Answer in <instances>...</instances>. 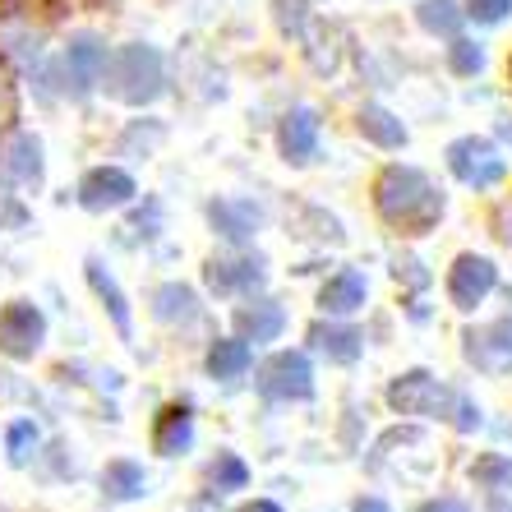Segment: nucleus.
Segmentation results:
<instances>
[{
  "label": "nucleus",
  "instance_id": "obj_17",
  "mask_svg": "<svg viewBox=\"0 0 512 512\" xmlns=\"http://www.w3.org/2000/svg\"><path fill=\"white\" fill-rule=\"evenodd\" d=\"M282 310H277L273 300H259V305H240L236 310V328L245 342H273L282 333Z\"/></svg>",
  "mask_w": 512,
  "mask_h": 512
},
{
  "label": "nucleus",
  "instance_id": "obj_22",
  "mask_svg": "<svg viewBox=\"0 0 512 512\" xmlns=\"http://www.w3.org/2000/svg\"><path fill=\"white\" fill-rule=\"evenodd\" d=\"M360 134H365L370 143H379V148H402L406 143V125L393 116V111H383V107L360 111Z\"/></svg>",
  "mask_w": 512,
  "mask_h": 512
},
{
  "label": "nucleus",
  "instance_id": "obj_24",
  "mask_svg": "<svg viewBox=\"0 0 512 512\" xmlns=\"http://www.w3.org/2000/svg\"><path fill=\"white\" fill-rule=\"evenodd\" d=\"M102 489H107L111 499H139L143 489H148V476H143L139 462H111L102 471Z\"/></svg>",
  "mask_w": 512,
  "mask_h": 512
},
{
  "label": "nucleus",
  "instance_id": "obj_16",
  "mask_svg": "<svg viewBox=\"0 0 512 512\" xmlns=\"http://www.w3.org/2000/svg\"><path fill=\"white\" fill-rule=\"evenodd\" d=\"M319 305L328 314H351L365 305V277L356 273V268H342L337 277H328V286H323Z\"/></svg>",
  "mask_w": 512,
  "mask_h": 512
},
{
  "label": "nucleus",
  "instance_id": "obj_29",
  "mask_svg": "<svg viewBox=\"0 0 512 512\" xmlns=\"http://www.w3.org/2000/svg\"><path fill=\"white\" fill-rule=\"evenodd\" d=\"M277 24H282V33H291V37L305 33V24H310L305 0H277Z\"/></svg>",
  "mask_w": 512,
  "mask_h": 512
},
{
  "label": "nucleus",
  "instance_id": "obj_13",
  "mask_svg": "<svg viewBox=\"0 0 512 512\" xmlns=\"http://www.w3.org/2000/svg\"><path fill=\"white\" fill-rule=\"evenodd\" d=\"M0 176L19 180V185H42V143L33 134H14L0 157Z\"/></svg>",
  "mask_w": 512,
  "mask_h": 512
},
{
  "label": "nucleus",
  "instance_id": "obj_28",
  "mask_svg": "<svg viewBox=\"0 0 512 512\" xmlns=\"http://www.w3.org/2000/svg\"><path fill=\"white\" fill-rule=\"evenodd\" d=\"M14 120H19V88H14V74L0 65V134H10Z\"/></svg>",
  "mask_w": 512,
  "mask_h": 512
},
{
  "label": "nucleus",
  "instance_id": "obj_25",
  "mask_svg": "<svg viewBox=\"0 0 512 512\" xmlns=\"http://www.w3.org/2000/svg\"><path fill=\"white\" fill-rule=\"evenodd\" d=\"M245 480H250V466L240 462L236 453H222V457L213 462V485H217V489H240Z\"/></svg>",
  "mask_w": 512,
  "mask_h": 512
},
{
  "label": "nucleus",
  "instance_id": "obj_4",
  "mask_svg": "<svg viewBox=\"0 0 512 512\" xmlns=\"http://www.w3.org/2000/svg\"><path fill=\"white\" fill-rule=\"evenodd\" d=\"M388 402H393V411H402V416H448V406H453L457 397H453V388L439 383L434 374L411 370L388 388Z\"/></svg>",
  "mask_w": 512,
  "mask_h": 512
},
{
  "label": "nucleus",
  "instance_id": "obj_21",
  "mask_svg": "<svg viewBox=\"0 0 512 512\" xmlns=\"http://www.w3.org/2000/svg\"><path fill=\"white\" fill-rule=\"evenodd\" d=\"M208 286H213V291H236V286L254 291V286H263V263H259V259L208 263Z\"/></svg>",
  "mask_w": 512,
  "mask_h": 512
},
{
  "label": "nucleus",
  "instance_id": "obj_10",
  "mask_svg": "<svg viewBox=\"0 0 512 512\" xmlns=\"http://www.w3.org/2000/svg\"><path fill=\"white\" fill-rule=\"evenodd\" d=\"M134 180L125 176L120 167H97L84 176V185H79V203H84L88 213H107V208H125V203L134 199Z\"/></svg>",
  "mask_w": 512,
  "mask_h": 512
},
{
  "label": "nucleus",
  "instance_id": "obj_9",
  "mask_svg": "<svg viewBox=\"0 0 512 512\" xmlns=\"http://www.w3.org/2000/svg\"><path fill=\"white\" fill-rule=\"evenodd\" d=\"M499 273H494V263L480 259V254H462L453 263V273H448V296H453L457 310H476L480 300L494 291Z\"/></svg>",
  "mask_w": 512,
  "mask_h": 512
},
{
  "label": "nucleus",
  "instance_id": "obj_6",
  "mask_svg": "<svg viewBox=\"0 0 512 512\" xmlns=\"http://www.w3.org/2000/svg\"><path fill=\"white\" fill-rule=\"evenodd\" d=\"M42 337H47V319H42L37 305L19 300V305H5V310H0V351L10 360H33Z\"/></svg>",
  "mask_w": 512,
  "mask_h": 512
},
{
  "label": "nucleus",
  "instance_id": "obj_18",
  "mask_svg": "<svg viewBox=\"0 0 512 512\" xmlns=\"http://www.w3.org/2000/svg\"><path fill=\"white\" fill-rule=\"evenodd\" d=\"M88 282H93V291L102 296V305H107L111 323H116V333H120V337H130V333H134V323H130V305H125V296H120L116 277H111L97 259H88Z\"/></svg>",
  "mask_w": 512,
  "mask_h": 512
},
{
  "label": "nucleus",
  "instance_id": "obj_3",
  "mask_svg": "<svg viewBox=\"0 0 512 512\" xmlns=\"http://www.w3.org/2000/svg\"><path fill=\"white\" fill-rule=\"evenodd\" d=\"M448 167H453V176L462 180V185H471V190H489V185H499L503 176H508V162L499 157V148L489 139H457L453 148H448Z\"/></svg>",
  "mask_w": 512,
  "mask_h": 512
},
{
  "label": "nucleus",
  "instance_id": "obj_12",
  "mask_svg": "<svg viewBox=\"0 0 512 512\" xmlns=\"http://www.w3.org/2000/svg\"><path fill=\"white\" fill-rule=\"evenodd\" d=\"M208 217H213V227L222 231L227 240H250L254 231H259V222H263V213L254 208V203H245V199H213L208 203Z\"/></svg>",
  "mask_w": 512,
  "mask_h": 512
},
{
  "label": "nucleus",
  "instance_id": "obj_14",
  "mask_svg": "<svg viewBox=\"0 0 512 512\" xmlns=\"http://www.w3.org/2000/svg\"><path fill=\"white\" fill-rule=\"evenodd\" d=\"M194 443V420H190V411L185 406H167L162 416H157V434H153V448L162 457H176V453H185Z\"/></svg>",
  "mask_w": 512,
  "mask_h": 512
},
{
  "label": "nucleus",
  "instance_id": "obj_7",
  "mask_svg": "<svg viewBox=\"0 0 512 512\" xmlns=\"http://www.w3.org/2000/svg\"><path fill=\"white\" fill-rule=\"evenodd\" d=\"M107 47H102V37L93 33H79L65 47V88H70L74 97H88L102 79H107Z\"/></svg>",
  "mask_w": 512,
  "mask_h": 512
},
{
  "label": "nucleus",
  "instance_id": "obj_20",
  "mask_svg": "<svg viewBox=\"0 0 512 512\" xmlns=\"http://www.w3.org/2000/svg\"><path fill=\"white\" fill-rule=\"evenodd\" d=\"M245 370H250V342L245 337L213 342V351H208V374L213 379H240Z\"/></svg>",
  "mask_w": 512,
  "mask_h": 512
},
{
  "label": "nucleus",
  "instance_id": "obj_31",
  "mask_svg": "<svg viewBox=\"0 0 512 512\" xmlns=\"http://www.w3.org/2000/svg\"><path fill=\"white\" fill-rule=\"evenodd\" d=\"M512 0H466V14L476 19V24H499V19H508Z\"/></svg>",
  "mask_w": 512,
  "mask_h": 512
},
{
  "label": "nucleus",
  "instance_id": "obj_32",
  "mask_svg": "<svg viewBox=\"0 0 512 512\" xmlns=\"http://www.w3.org/2000/svg\"><path fill=\"white\" fill-rule=\"evenodd\" d=\"M476 480H480V485H508V480H512V462H503V457H480V462H476Z\"/></svg>",
  "mask_w": 512,
  "mask_h": 512
},
{
  "label": "nucleus",
  "instance_id": "obj_2",
  "mask_svg": "<svg viewBox=\"0 0 512 512\" xmlns=\"http://www.w3.org/2000/svg\"><path fill=\"white\" fill-rule=\"evenodd\" d=\"M162 56L157 47H143V42H130L120 47L116 56L107 60V93L120 97L125 107H148L157 93H162Z\"/></svg>",
  "mask_w": 512,
  "mask_h": 512
},
{
  "label": "nucleus",
  "instance_id": "obj_30",
  "mask_svg": "<svg viewBox=\"0 0 512 512\" xmlns=\"http://www.w3.org/2000/svg\"><path fill=\"white\" fill-rule=\"evenodd\" d=\"M0 227H5V231H24L28 227V208L14 199L5 185H0Z\"/></svg>",
  "mask_w": 512,
  "mask_h": 512
},
{
  "label": "nucleus",
  "instance_id": "obj_38",
  "mask_svg": "<svg viewBox=\"0 0 512 512\" xmlns=\"http://www.w3.org/2000/svg\"><path fill=\"white\" fill-rule=\"evenodd\" d=\"M494 512H512V508H508V503H499V508H494Z\"/></svg>",
  "mask_w": 512,
  "mask_h": 512
},
{
  "label": "nucleus",
  "instance_id": "obj_23",
  "mask_svg": "<svg viewBox=\"0 0 512 512\" xmlns=\"http://www.w3.org/2000/svg\"><path fill=\"white\" fill-rule=\"evenodd\" d=\"M416 19L425 33H439V37H457V28H462L466 10H457L453 0H420L416 5Z\"/></svg>",
  "mask_w": 512,
  "mask_h": 512
},
{
  "label": "nucleus",
  "instance_id": "obj_35",
  "mask_svg": "<svg viewBox=\"0 0 512 512\" xmlns=\"http://www.w3.org/2000/svg\"><path fill=\"white\" fill-rule=\"evenodd\" d=\"M420 512H466V503H457V499H434V503H425Z\"/></svg>",
  "mask_w": 512,
  "mask_h": 512
},
{
  "label": "nucleus",
  "instance_id": "obj_11",
  "mask_svg": "<svg viewBox=\"0 0 512 512\" xmlns=\"http://www.w3.org/2000/svg\"><path fill=\"white\" fill-rule=\"evenodd\" d=\"M277 139H282L286 162H310L314 148H319V116H314L310 107L286 111V120H282V130H277Z\"/></svg>",
  "mask_w": 512,
  "mask_h": 512
},
{
  "label": "nucleus",
  "instance_id": "obj_15",
  "mask_svg": "<svg viewBox=\"0 0 512 512\" xmlns=\"http://www.w3.org/2000/svg\"><path fill=\"white\" fill-rule=\"evenodd\" d=\"M310 342L319 346L328 360H337V365H351V360H360V351H365V337H360L356 328H333V323H314Z\"/></svg>",
  "mask_w": 512,
  "mask_h": 512
},
{
  "label": "nucleus",
  "instance_id": "obj_27",
  "mask_svg": "<svg viewBox=\"0 0 512 512\" xmlns=\"http://www.w3.org/2000/svg\"><path fill=\"white\" fill-rule=\"evenodd\" d=\"M448 65H453V74H480L485 51H480L476 42H462V37H457L453 47H448Z\"/></svg>",
  "mask_w": 512,
  "mask_h": 512
},
{
  "label": "nucleus",
  "instance_id": "obj_5",
  "mask_svg": "<svg viewBox=\"0 0 512 512\" xmlns=\"http://www.w3.org/2000/svg\"><path fill=\"white\" fill-rule=\"evenodd\" d=\"M259 393L273 402H305L314 397V370L300 351H277L259 370Z\"/></svg>",
  "mask_w": 512,
  "mask_h": 512
},
{
  "label": "nucleus",
  "instance_id": "obj_36",
  "mask_svg": "<svg viewBox=\"0 0 512 512\" xmlns=\"http://www.w3.org/2000/svg\"><path fill=\"white\" fill-rule=\"evenodd\" d=\"M351 512H388V503H383V499H360Z\"/></svg>",
  "mask_w": 512,
  "mask_h": 512
},
{
  "label": "nucleus",
  "instance_id": "obj_34",
  "mask_svg": "<svg viewBox=\"0 0 512 512\" xmlns=\"http://www.w3.org/2000/svg\"><path fill=\"white\" fill-rule=\"evenodd\" d=\"M480 425V411L471 402H457V429H476Z\"/></svg>",
  "mask_w": 512,
  "mask_h": 512
},
{
  "label": "nucleus",
  "instance_id": "obj_8",
  "mask_svg": "<svg viewBox=\"0 0 512 512\" xmlns=\"http://www.w3.org/2000/svg\"><path fill=\"white\" fill-rule=\"evenodd\" d=\"M466 360L485 374H512V319L466 333Z\"/></svg>",
  "mask_w": 512,
  "mask_h": 512
},
{
  "label": "nucleus",
  "instance_id": "obj_37",
  "mask_svg": "<svg viewBox=\"0 0 512 512\" xmlns=\"http://www.w3.org/2000/svg\"><path fill=\"white\" fill-rule=\"evenodd\" d=\"M236 512H282V508L268 503V499H254V503H245V508H236Z\"/></svg>",
  "mask_w": 512,
  "mask_h": 512
},
{
  "label": "nucleus",
  "instance_id": "obj_19",
  "mask_svg": "<svg viewBox=\"0 0 512 512\" xmlns=\"http://www.w3.org/2000/svg\"><path fill=\"white\" fill-rule=\"evenodd\" d=\"M153 314H157L162 323H190L194 314H199V300H194L190 286L167 282V286H157V296H153Z\"/></svg>",
  "mask_w": 512,
  "mask_h": 512
},
{
  "label": "nucleus",
  "instance_id": "obj_26",
  "mask_svg": "<svg viewBox=\"0 0 512 512\" xmlns=\"http://www.w3.org/2000/svg\"><path fill=\"white\" fill-rule=\"evenodd\" d=\"M5 443H10V462H28V453L37 448V425L33 420H14Z\"/></svg>",
  "mask_w": 512,
  "mask_h": 512
},
{
  "label": "nucleus",
  "instance_id": "obj_33",
  "mask_svg": "<svg viewBox=\"0 0 512 512\" xmlns=\"http://www.w3.org/2000/svg\"><path fill=\"white\" fill-rule=\"evenodd\" d=\"M494 236L512 245V199H503L499 208H494Z\"/></svg>",
  "mask_w": 512,
  "mask_h": 512
},
{
  "label": "nucleus",
  "instance_id": "obj_1",
  "mask_svg": "<svg viewBox=\"0 0 512 512\" xmlns=\"http://www.w3.org/2000/svg\"><path fill=\"white\" fill-rule=\"evenodd\" d=\"M374 208L388 227L406 231V236H425L439 227L443 217V194L429 185L425 171L416 167H388L374 185Z\"/></svg>",
  "mask_w": 512,
  "mask_h": 512
}]
</instances>
